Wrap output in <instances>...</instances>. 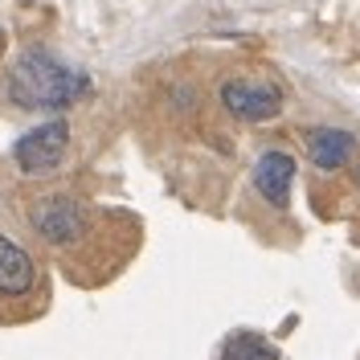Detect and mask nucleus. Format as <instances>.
Listing matches in <instances>:
<instances>
[{
    "label": "nucleus",
    "mask_w": 360,
    "mask_h": 360,
    "mask_svg": "<svg viewBox=\"0 0 360 360\" xmlns=\"http://www.w3.org/2000/svg\"><path fill=\"white\" fill-rule=\"evenodd\" d=\"M66 148H70V123L66 119H49V123L25 131L13 143V160L21 164V172L41 176V172H53L66 160Z\"/></svg>",
    "instance_id": "nucleus-3"
},
{
    "label": "nucleus",
    "mask_w": 360,
    "mask_h": 360,
    "mask_svg": "<svg viewBox=\"0 0 360 360\" xmlns=\"http://www.w3.org/2000/svg\"><path fill=\"white\" fill-rule=\"evenodd\" d=\"M221 103L242 123H266L283 111V94L270 82H250V78H229L221 86Z\"/></svg>",
    "instance_id": "nucleus-4"
},
{
    "label": "nucleus",
    "mask_w": 360,
    "mask_h": 360,
    "mask_svg": "<svg viewBox=\"0 0 360 360\" xmlns=\"http://www.w3.org/2000/svg\"><path fill=\"white\" fill-rule=\"evenodd\" d=\"M291 180H295V160L287 152H262L254 164V188L266 197L274 209H283L291 197Z\"/></svg>",
    "instance_id": "nucleus-6"
},
{
    "label": "nucleus",
    "mask_w": 360,
    "mask_h": 360,
    "mask_svg": "<svg viewBox=\"0 0 360 360\" xmlns=\"http://www.w3.org/2000/svg\"><path fill=\"white\" fill-rule=\"evenodd\" d=\"M307 152H311L315 168L336 172V168H344V164L352 160L356 139H352V131H340V127H319V131L307 135Z\"/></svg>",
    "instance_id": "nucleus-7"
},
{
    "label": "nucleus",
    "mask_w": 360,
    "mask_h": 360,
    "mask_svg": "<svg viewBox=\"0 0 360 360\" xmlns=\"http://www.w3.org/2000/svg\"><path fill=\"white\" fill-rule=\"evenodd\" d=\"M356 180H360V160H356Z\"/></svg>",
    "instance_id": "nucleus-9"
},
{
    "label": "nucleus",
    "mask_w": 360,
    "mask_h": 360,
    "mask_svg": "<svg viewBox=\"0 0 360 360\" xmlns=\"http://www.w3.org/2000/svg\"><path fill=\"white\" fill-rule=\"evenodd\" d=\"M8 94L17 98V107H29V111H62L86 98L90 78L82 70L58 62L41 45H29L8 74Z\"/></svg>",
    "instance_id": "nucleus-1"
},
{
    "label": "nucleus",
    "mask_w": 360,
    "mask_h": 360,
    "mask_svg": "<svg viewBox=\"0 0 360 360\" xmlns=\"http://www.w3.org/2000/svg\"><path fill=\"white\" fill-rule=\"evenodd\" d=\"M29 221L33 229L41 233L49 246H78L82 238H86L90 229V209L78 197H66V193H58V197H45L29 209Z\"/></svg>",
    "instance_id": "nucleus-2"
},
{
    "label": "nucleus",
    "mask_w": 360,
    "mask_h": 360,
    "mask_svg": "<svg viewBox=\"0 0 360 360\" xmlns=\"http://www.w3.org/2000/svg\"><path fill=\"white\" fill-rule=\"evenodd\" d=\"M221 360H278V348L258 332H233L221 344Z\"/></svg>",
    "instance_id": "nucleus-8"
},
{
    "label": "nucleus",
    "mask_w": 360,
    "mask_h": 360,
    "mask_svg": "<svg viewBox=\"0 0 360 360\" xmlns=\"http://www.w3.org/2000/svg\"><path fill=\"white\" fill-rule=\"evenodd\" d=\"M33 287H37V262L29 258V250L17 246L13 238H0V295L21 299L33 295Z\"/></svg>",
    "instance_id": "nucleus-5"
}]
</instances>
